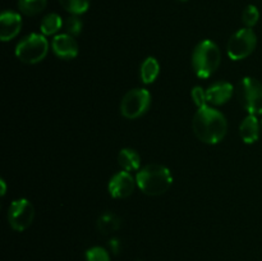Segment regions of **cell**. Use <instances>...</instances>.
<instances>
[{"label": "cell", "instance_id": "5bb4252c", "mask_svg": "<svg viewBox=\"0 0 262 261\" xmlns=\"http://www.w3.org/2000/svg\"><path fill=\"white\" fill-rule=\"evenodd\" d=\"M118 164L125 171H138L141 169V156L133 148H122L118 154Z\"/></svg>", "mask_w": 262, "mask_h": 261}, {"label": "cell", "instance_id": "30bf717a", "mask_svg": "<svg viewBox=\"0 0 262 261\" xmlns=\"http://www.w3.org/2000/svg\"><path fill=\"white\" fill-rule=\"evenodd\" d=\"M51 49L53 53L58 58L64 59V60H71L78 55V44L74 40L73 36L69 33H60L56 35L51 41Z\"/></svg>", "mask_w": 262, "mask_h": 261}, {"label": "cell", "instance_id": "277c9868", "mask_svg": "<svg viewBox=\"0 0 262 261\" xmlns=\"http://www.w3.org/2000/svg\"><path fill=\"white\" fill-rule=\"evenodd\" d=\"M237 99L241 106L248 114H262V83L253 77H245L235 89Z\"/></svg>", "mask_w": 262, "mask_h": 261}, {"label": "cell", "instance_id": "83f0119b", "mask_svg": "<svg viewBox=\"0 0 262 261\" xmlns=\"http://www.w3.org/2000/svg\"><path fill=\"white\" fill-rule=\"evenodd\" d=\"M261 127H262V122H261Z\"/></svg>", "mask_w": 262, "mask_h": 261}, {"label": "cell", "instance_id": "8fae6325", "mask_svg": "<svg viewBox=\"0 0 262 261\" xmlns=\"http://www.w3.org/2000/svg\"><path fill=\"white\" fill-rule=\"evenodd\" d=\"M22 28V18L18 13L5 10L0 15V38L2 41H10L18 36Z\"/></svg>", "mask_w": 262, "mask_h": 261}, {"label": "cell", "instance_id": "6da1fadb", "mask_svg": "<svg viewBox=\"0 0 262 261\" xmlns=\"http://www.w3.org/2000/svg\"><path fill=\"white\" fill-rule=\"evenodd\" d=\"M193 133L201 142L216 145L228 132V122L222 112L206 105L197 109L192 122Z\"/></svg>", "mask_w": 262, "mask_h": 261}, {"label": "cell", "instance_id": "ba28073f", "mask_svg": "<svg viewBox=\"0 0 262 261\" xmlns=\"http://www.w3.org/2000/svg\"><path fill=\"white\" fill-rule=\"evenodd\" d=\"M35 217V207L27 199H18L10 204L8 210V222L17 232L27 229Z\"/></svg>", "mask_w": 262, "mask_h": 261}, {"label": "cell", "instance_id": "3957f363", "mask_svg": "<svg viewBox=\"0 0 262 261\" xmlns=\"http://www.w3.org/2000/svg\"><path fill=\"white\" fill-rule=\"evenodd\" d=\"M222 61L220 49L214 41L199 42L192 53V68L200 78H209L217 71Z\"/></svg>", "mask_w": 262, "mask_h": 261}, {"label": "cell", "instance_id": "8992f818", "mask_svg": "<svg viewBox=\"0 0 262 261\" xmlns=\"http://www.w3.org/2000/svg\"><path fill=\"white\" fill-rule=\"evenodd\" d=\"M257 45V36L252 28H241L230 36L227 53L232 60H243L253 53Z\"/></svg>", "mask_w": 262, "mask_h": 261}, {"label": "cell", "instance_id": "cb8c5ba5", "mask_svg": "<svg viewBox=\"0 0 262 261\" xmlns=\"http://www.w3.org/2000/svg\"><path fill=\"white\" fill-rule=\"evenodd\" d=\"M109 247L110 251H112L114 255H118V253L120 252V250H122V242H120L119 238L114 237L109 241Z\"/></svg>", "mask_w": 262, "mask_h": 261}, {"label": "cell", "instance_id": "5b68a950", "mask_svg": "<svg viewBox=\"0 0 262 261\" xmlns=\"http://www.w3.org/2000/svg\"><path fill=\"white\" fill-rule=\"evenodd\" d=\"M49 53V41L43 35L31 33L19 41L15 48V56L22 63L36 64L45 59Z\"/></svg>", "mask_w": 262, "mask_h": 261}, {"label": "cell", "instance_id": "44dd1931", "mask_svg": "<svg viewBox=\"0 0 262 261\" xmlns=\"http://www.w3.org/2000/svg\"><path fill=\"white\" fill-rule=\"evenodd\" d=\"M64 27H66L67 33L76 37V36L81 35L82 28H83V22H82L78 15H71V17L67 18Z\"/></svg>", "mask_w": 262, "mask_h": 261}, {"label": "cell", "instance_id": "7c38bea8", "mask_svg": "<svg viewBox=\"0 0 262 261\" xmlns=\"http://www.w3.org/2000/svg\"><path fill=\"white\" fill-rule=\"evenodd\" d=\"M233 95H234V87L232 83L224 81L216 82L206 90L207 104L215 105V106L224 105L232 99Z\"/></svg>", "mask_w": 262, "mask_h": 261}, {"label": "cell", "instance_id": "ffe728a7", "mask_svg": "<svg viewBox=\"0 0 262 261\" xmlns=\"http://www.w3.org/2000/svg\"><path fill=\"white\" fill-rule=\"evenodd\" d=\"M258 19H260V12H258L257 7L255 5H248L245 8L242 13V22L247 28H252L253 26L257 25Z\"/></svg>", "mask_w": 262, "mask_h": 261}, {"label": "cell", "instance_id": "d4e9b609", "mask_svg": "<svg viewBox=\"0 0 262 261\" xmlns=\"http://www.w3.org/2000/svg\"><path fill=\"white\" fill-rule=\"evenodd\" d=\"M0 186H2V192H0V193H2V196H4V194L7 193V184H5L4 179L0 181Z\"/></svg>", "mask_w": 262, "mask_h": 261}, {"label": "cell", "instance_id": "2e32d148", "mask_svg": "<svg viewBox=\"0 0 262 261\" xmlns=\"http://www.w3.org/2000/svg\"><path fill=\"white\" fill-rule=\"evenodd\" d=\"M120 217L117 214L112 211H107L105 214L100 215L99 219L96 222L97 230H99L101 234H112V233L117 232L120 228Z\"/></svg>", "mask_w": 262, "mask_h": 261}, {"label": "cell", "instance_id": "52a82bcc", "mask_svg": "<svg viewBox=\"0 0 262 261\" xmlns=\"http://www.w3.org/2000/svg\"><path fill=\"white\" fill-rule=\"evenodd\" d=\"M151 105V94L146 89L129 90L120 102V113L127 119L142 117Z\"/></svg>", "mask_w": 262, "mask_h": 261}, {"label": "cell", "instance_id": "4316f807", "mask_svg": "<svg viewBox=\"0 0 262 261\" xmlns=\"http://www.w3.org/2000/svg\"><path fill=\"white\" fill-rule=\"evenodd\" d=\"M137 261H143V260H137Z\"/></svg>", "mask_w": 262, "mask_h": 261}, {"label": "cell", "instance_id": "4fadbf2b", "mask_svg": "<svg viewBox=\"0 0 262 261\" xmlns=\"http://www.w3.org/2000/svg\"><path fill=\"white\" fill-rule=\"evenodd\" d=\"M239 135L241 138L245 143H255L260 137V123L257 120V115L248 114L243 119L239 125Z\"/></svg>", "mask_w": 262, "mask_h": 261}, {"label": "cell", "instance_id": "7a4b0ae2", "mask_svg": "<svg viewBox=\"0 0 262 261\" xmlns=\"http://www.w3.org/2000/svg\"><path fill=\"white\" fill-rule=\"evenodd\" d=\"M136 183L147 196H160L171 187L173 176L171 171L161 164H148L137 171Z\"/></svg>", "mask_w": 262, "mask_h": 261}, {"label": "cell", "instance_id": "9a60e30c", "mask_svg": "<svg viewBox=\"0 0 262 261\" xmlns=\"http://www.w3.org/2000/svg\"><path fill=\"white\" fill-rule=\"evenodd\" d=\"M159 73H160V64H159V61L154 56H148L141 64L140 77L141 81L145 84L154 83L156 81V78H158Z\"/></svg>", "mask_w": 262, "mask_h": 261}, {"label": "cell", "instance_id": "603a6c76", "mask_svg": "<svg viewBox=\"0 0 262 261\" xmlns=\"http://www.w3.org/2000/svg\"><path fill=\"white\" fill-rule=\"evenodd\" d=\"M191 96H192V100H193L194 105H196L199 109L200 107H204V106H206V105H209L207 104L206 91H205L201 86L193 87L191 91Z\"/></svg>", "mask_w": 262, "mask_h": 261}, {"label": "cell", "instance_id": "9c48e42d", "mask_svg": "<svg viewBox=\"0 0 262 261\" xmlns=\"http://www.w3.org/2000/svg\"><path fill=\"white\" fill-rule=\"evenodd\" d=\"M136 178L129 171L122 170L110 178L107 191L114 199H127L135 192Z\"/></svg>", "mask_w": 262, "mask_h": 261}, {"label": "cell", "instance_id": "d6986e66", "mask_svg": "<svg viewBox=\"0 0 262 261\" xmlns=\"http://www.w3.org/2000/svg\"><path fill=\"white\" fill-rule=\"evenodd\" d=\"M59 3L72 15H79L89 10L91 0H59Z\"/></svg>", "mask_w": 262, "mask_h": 261}, {"label": "cell", "instance_id": "484cf974", "mask_svg": "<svg viewBox=\"0 0 262 261\" xmlns=\"http://www.w3.org/2000/svg\"><path fill=\"white\" fill-rule=\"evenodd\" d=\"M179 2H183L184 3V2H188V0H179Z\"/></svg>", "mask_w": 262, "mask_h": 261}, {"label": "cell", "instance_id": "e0dca14e", "mask_svg": "<svg viewBox=\"0 0 262 261\" xmlns=\"http://www.w3.org/2000/svg\"><path fill=\"white\" fill-rule=\"evenodd\" d=\"M61 27H63V19L56 13H50V14L45 15L40 25V30L43 36L55 35Z\"/></svg>", "mask_w": 262, "mask_h": 261}, {"label": "cell", "instance_id": "ac0fdd59", "mask_svg": "<svg viewBox=\"0 0 262 261\" xmlns=\"http://www.w3.org/2000/svg\"><path fill=\"white\" fill-rule=\"evenodd\" d=\"M48 0H18V8L25 15H37L46 8Z\"/></svg>", "mask_w": 262, "mask_h": 261}, {"label": "cell", "instance_id": "7402d4cb", "mask_svg": "<svg viewBox=\"0 0 262 261\" xmlns=\"http://www.w3.org/2000/svg\"><path fill=\"white\" fill-rule=\"evenodd\" d=\"M86 261H110V255L105 248L95 246L86 251Z\"/></svg>", "mask_w": 262, "mask_h": 261}]
</instances>
